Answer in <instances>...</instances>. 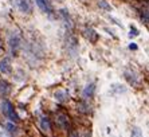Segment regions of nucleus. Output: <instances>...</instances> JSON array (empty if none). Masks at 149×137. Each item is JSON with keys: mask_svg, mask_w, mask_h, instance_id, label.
Returning a JSON list of instances; mask_svg holds the SVG:
<instances>
[{"mask_svg": "<svg viewBox=\"0 0 149 137\" xmlns=\"http://www.w3.org/2000/svg\"><path fill=\"white\" fill-rule=\"evenodd\" d=\"M10 92H11V86H10V83L7 82V81H0V96H8L10 94Z\"/></svg>", "mask_w": 149, "mask_h": 137, "instance_id": "9d476101", "label": "nucleus"}, {"mask_svg": "<svg viewBox=\"0 0 149 137\" xmlns=\"http://www.w3.org/2000/svg\"><path fill=\"white\" fill-rule=\"evenodd\" d=\"M132 35H133V36H137V35H139V31L136 30L134 27H133L132 30H130V36H132Z\"/></svg>", "mask_w": 149, "mask_h": 137, "instance_id": "f3484780", "label": "nucleus"}, {"mask_svg": "<svg viewBox=\"0 0 149 137\" xmlns=\"http://www.w3.org/2000/svg\"><path fill=\"white\" fill-rule=\"evenodd\" d=\"M94 90H95V83H94V82L87 83V85L85 86L83 92H82V97H83V99H89V98H91V97L94 96Z\"/></svg>", "mask_w": 149, "mask_h": 137, "instance_id": "0eeeda50", "label": "nucleus"}, {"mask_svg": "<svg viewBox=\"0 0 149 137\" xmlns=\"http://www.w3.org/2000/svg\"><path fill=\"white\" fill-rule=\"evenodd\" d=\"M36 6L40 8V11L46 12V14H51L52 12V6L50 3V0H35Z\"/></svg>", "mask_w": 149, "mask_h": 137, "instance_id": "423d86ee", "label": "nucleus"}, {"mask_svg": "<svg viewBox=\"0 0 149 137\" xmlns=\"http://www.w3.org/2000/svg\"><path fill=\"white\" fill-rule=\"evenodd\" d=\"M20 43H22V38L20 35L16 34V32H12L10 35V38H8V46L12 51H17L19 47H20Z\"/></svg>", "mask_w": 149, "mask_h": 137, "instance_id": "f03ea898", "label": "nucleus"}, {"mask_svg": "<svg viewBox=\"0 0 149 137\" xmlns=\"http://www.w3.org/2000/svg\"><path fill=\"white\" fill-rule=\"evenodd\" d=\"M125 78H126V81H128L129 83H132L133 86H137L140 83L139 75H136L134 73L130 71V70H126V71H125Z\"/></svg>", "mask_w": 149, "mask_h": 137, "instance_id": "6e6552de", "label": "nucleus"}, {"mask_svg": "<svg viewBox=\"0 0 149 137\" xmlns=\"http://www.w3.org/2000/svg\"><path fill=\"white\" fill-rule=\"evenodd\" d=\"M130 136H132V137H144V136H142V130L140 129L139 127H133L132 128Z\"/></svg>", "mask_w": 149, "mask_h": 137, "instance_id": "4468645a", "label": "nucleus"}, {"mask_svg": "<svg viewBox=\"0 0 149 137\" xmlns=\"http://www.w3.org/2000/svg\"><path fill=\"white\" fill-rule=\"evenodd\" d=\"M0 71L3 74H11L12 73V65H11V59L8 57H4L0 61Z\"/></svg>", "mask_w": 149, "mask_h": 137, "instance_id": "20e7f679", "label": "nucleus"}, {"mask_svg": "<svg viewBox=\"0 0 149 137\" xmlns=\"http://www.w3.org/2000/svg\"><path fill=\"white\" fill-rule=\"evenodd\" d=\"M0 52H1V41H0Z\"/></svg>", "mask_w": 149, "mask_h": 137, "instance_id": "412c9836", "label": "nucleus"}, {"mask_svg": "<svg viewBox=\"0 0 149 137\" xmlns=\"http://www.w3.org/2000/svg\"><path fill=\"white\" fill-rule=\"evenodd\" d=\"M70 137H78V133H77V132H71V133H70Z\"/></svg>", "mask_w": 149, "mask_h": 137, "instance_id": "a211bd4d", "label": "nucleus"}, {"mask_svg": "<svg viewBox=\"0 0 149 137\" xmlns=\"http://www.w3.org/2000/svg\"><path fill=\"white\" fill-rule=\"evenodd\" d=\"M17 7L23 14H30L32 11V1L31 0H19Z\"/></svg>", "mask_w": 149, "mask_h": 137, "instance_id": "39448f33", "label": "nucleus"}, {"mask_svg": "<svg viewBox=\"0 0 149 137\" xmlns=\"http://www.w3.org/2000/svg\"><path fill=\"white\" fill-rule=\"evenodd\" d=\"M98 6H100L101 8H104L105 11H111V7L110 4H108L105 0H98Z\"/></svg>", "mask_w": 149, "mask_h": 137, "instance_id": "2eb2a0df", "label": "nucleus"}, {"mask_svg": "<svg viewBox=\"0 0 149 137\" xmlns=\"http://www.w3.org/2000/svg\"><path fill=\"white\" fill-rule=\"evenodd\" d=\"M85 36H86L89 41L95 42L97 41V38H98V34L93 30V28H85Z\"/></svg>", "mask_w": 149, "mask_h": 137, "instance_id": "f8f14e48", "label": "nucleus"}, {"mask_svg": "<svg viewBox=\"0 0 149 137\" xmlns=\"http://www.w3.org/2000/svg\"><path fill=\"white\" fill-rule=\"evenodd\" d=\"M78 110L82 112V113H89L90 112V106L86 102H81V103H78Z\"/></svg>", "mask_w": 149, "mask_h": 137, "instance_id": "ddd939ff", "label": "nucleus"}, {"mask_svg": "<svg viewBox=\"0 0 149 137\" xmlns=\"http://www.w3.org/2000/svg\"><path fill=\"white\" fill-rule=\"evenodd\" d=\"M6 127H7V130L8 132H11V133H15V132H16V125H14V124L12 122H7V125H6Z\"/></svg>", "mask_w": 149, "mask_h": 137, "instance_id": "dca6fc26", "label": "nucleus"}, {"mask_svg": "<svg viewBox=\"0 0 149 137\" xmlns=\"http://www.w3.org/2000/svg\"><path fill=\"white\" fill-rule=\"evenodd\" d=\"M83 137H90V133H89V136H87V133H85V136Z\"/></svg>", "mask_w": 149, "mask_h": 137, "instance_id": "aec40b11", "label": "nucleus"}, {"mask_svg": "<svg viewBox=\"0 0 149 137\" xmlns=\"http://www.w3.org/2000/svg\"><path fill=\"white\" fill-rule=\"evenodd\" d=\"M56 124H58V127L63 130H69L70 129V120H69V116L66 114H58L56 116Z\"/></svg>", "mask_w": 149, "mask_h": 137, "instance_id": "7ed1b4c3", "label": "nucleus"}, {"mask_svg": "<svg viewBox=\"0 0 149 137\" xmlns=\"http://www.w3.org/2000/svg\"><path fill=\"white\" fill-rule=\"evenodd\" d=\"M40 129L45 132V133H50L51 132V122H50L49 117H42L40 118Z\"/></svg>", "mask_w": 149, "mask_h": 137, "instance_id": "1a4fd4ad", "label": "nucleus"}, {"mask_svg": "<svg viewBox=\"0 0 149 137\" xmlns=\"http://www.w3.org/2000/svg\"><path fill=\"white\" fill-rule=\"evenodd\" d=\"M0 110H1V113L4 114V117H7L11 122H17V121H19V116L16 114L14 106H12V103H11L8 99H3V101L0 102Z\"/></svg>", "mask_w": 149, "mask_h": 137, "instance_id": "f257e3e1", "label": "nucleus"}, {"mask_svg": "<svg viewBox=\"0 0 149 137\" xmlns=\"http://www.w3.org/2000/svg\"><path fill=\"white\" fill-rule=\"evenodd\" d=\"M55 98L59 102H66V101H69V93L65 90H58V92H55Z\"/></svg>", "mask_w": 149, "mask_h": 137, "instance_id": "9b49d317", "label": "nucleus"}, {"mask_svg": "<svg viewBox=\"0 0 149 137\" xmlns=\"http://www.w3.org/2000/svg\"><path fill=\"white\" fill-rule=\"evenodd\" d=\"M129 48H133V50H136V48H137V46H136V45H130V46H129Z\"/></svg>", "mask_w": 149, "mask_h": 137, "instance_id": "6ab92c4d", "label": "nucleus"}]
</instances>
